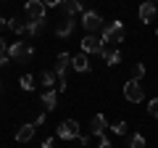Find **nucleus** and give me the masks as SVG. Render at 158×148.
Returning a JSON list of instances; mask_svg holds the SVG:
<instances>
[{"mask_svg":"<svg viewBox=\"0 0 158 148\" xmlns=\"http://www.w3.org/2000/svg\"><path fill=\"white\" fill-rule=\"evenodd\" d=\"M100 56L106 58V63H108V66H116V63L121 61V50H116L113 45H106V48H103V53H100Z\"/></svg>","mask_w":158,"mask_h":148,"instance_id":"9b49d317","label":"nucleus"},{"mask_svg":"<svg viewBox=\"0 0 158 148\" xmlns=\"http://www.w3.org/2000/svg\"><path fill=\"white\" fill-rule=\"evenodd\" d=\"M61 11L66 13V19H74L77 13H85V11H82V3H79V0H66V3H61Z\"/></svg>","mask_w":158,"mask_h":148,"instance_id":"9d476101","label":"nucleus"},{"mask_svg":"<svg viewBox=\"0 0 158 148\" xmlns=\"http://www.w3.org/2000/svg\"><path fill=\"white\" fill-rule=\"evenodd\" d=\"M34 130H37L34 124H24V127H19V132H16V140H19V143H29V140L34 137Z\"/></svg>","mask_w":158,"mask_h":148,"instance_id":"2eb2a0df","label":"nucleus"},{"mask_svg":"<svg viewBox=\"0 0 158 148\" xmlns=\"http://www.w3.org/2000/svg\"><path fill=\"white\" fill-rule=\"evenodd\" d=\"M156 11H158L156 3H142V6H140V21L142 24H150L153 16H156Z\"/></svg>","mask_w":158,"mask_h":148,"instance_id":"f8f14e48","label":"nucleus"},{"mask_svg":"<svg viewBox=\"0 0 158 148\" xmlns=\"http://www.w3.org/2000/svg\"><path fill=\"white\" fill-rule=\"evenodd\" d=\"M0 53H8V48H6V40L0 37Z\"/></svg>","mask_w":158,"mask_h":148,"instance_id":"c85d7f7f","label":"nucleus"},{"mask_svg":"<svg viewBox=\"0 0 158 148\" xmlns=\"http://www.w3.org/2000/svg\"><path fill=\"white\" fill-rule=\"evenodd\" d=\"M27 16L29 21H45V13H48V6L42 0H27Z\"/></svg>","mask_w":158,"mask_h":148,"instance_id":"20e7f679","label":"nucleus"},{"mask_svg":"<svg viewBox=\"0 0 158 148\" xmlns=\"http://www.w3.org/2000/svg\"><path fill=\"white\" fill-rule=\"evenodd\" d=\"M106 127H108L106 116H103V114H95V116H92V122H90V135L103 137V135H106Z\"/></svg>","mask_w":158,"mask_h":148,"instance_id":"1a4fd4ad","label":"nucleus"},{"mask_svg":"<svg viewBox=\"0 0 158 148\" xmlns=\"http://www.w3.org/2000/svg\"><path fill=\"white\" fill-rule=\"evenodd\" d=\"M6 24H8V21H6V19H3V16H0V29H3V27H6Z\"/></svg>","mask_w":158,"mask_h":148,"instance_id":"c756f323","label":"nucleus"},{"mask_svg":"<svg viewBox=\"0 0 158 148\" xmlns=\"http://www.w3.org/2000/svg\"><path fill=\"white\" fill-rule=\"evenodd\" d=\"M113 135H127V122H116V124H111Z\"/></svg>","mask_w":158,"mask_h":148,"instance_id":"5701e85b","label":"nucleus"},{"mask_svg":"<svg viewBox=\"0 0 158 148\" xmlns=\"http://www.w3.org/2000/svg\"><path fill=\"white\" fill-rule=\"evenodd\" d=\"M124 98H127V101H132V103H140L142 98H145V90H142L140 82L129 80V82L124 85Z\"/></svg>","mask_w":158,"mask_h":148,"instance_id":"423d86ee","label":"nucleus"},{"mask_svg":"<svg viewBox=\"0 0 158 148\" xmlns=\"http://www.w3.org/2000/svg\"><path fill=\"white\" fill-rule=\"evenodd\" d=\"M127 148H145V137L135 132V135H132L129 140H127Z\"/></svg>","mask_w":158,"mask_h":148,"instance_id":"aec40b11","label":"nucleus"},{"mask_svg":"<svg viewBox=\"0 0 158 148\" xmlns=\"http://www.w3.org/2000/svg\"><path fill=\"white\" fill-rule=\"evenodd\" d=\"M8 56H11V61L24 63V61H29L34 56V48L27 45V42H13V45H8Z\"/></svg>","mask_w":158,"mask_h":148,"instance_id":"f03ea898","label":"nucleus"},{"mask_svg":"<svg viewBox=\"0 0 158 148\" xmlns=\"http://www.w3.org/2000/svg\"><path fill=\"white\" fill-rule=\"evenodd\" d=\"M98 148H113V146H111V140L103 135V137H100V143H98Z\"/></svg>","mask_w":158,"mask_h":148,"instance_id":"393cba45","label":"nucleus"},{"mask_svg":"<svg viewBox=\"0 0 158 148\" xmlns=\"http://www.w3.org/2000/svg\"><path fill=\"white\" fill-rule=\"evenodd\" d=\"M40 82L45 85V90H56V72H42L40 74Z\"/></svg>","mask_w":158,"mask_h":148,"instance_id":"f3484780","label":"nucleus"},{"mask_svg":"<svg viewBox=\"0 0 158 148\" xmlns=\"http://www.w3.org/2000/svg\"><path fill=\"white\" fill-rule=\"evenodd\" d=\"M40 101H42V106H45L48 111H53V108L58 106V90H45Z\"/></svg>","mask_w":158,"mask_h":148,"instance_id":"ddd939ff","label":"nucleus"},{"mask_svg":"<svg viewBox=\"0 0 158 148\" xmlns=\"http://www.w3.org/2000/svg\"><path fill=\"white\" fill-rule=\"evenodd\" d=\"M100 40H103V45H113V48H116L118 42L124 40V24H121V21H111L106 29H103Z\"/></svg>","mask_w":158,"mask_h":148,"instance_id":"f257e3e1","label":"nucleus"},{"mask_svg":"<svg viewBox=\"0 0 158 148\" xmlns=\"http://www.w3.org/2000/svg\"><path fill=\"white\" fill-rule=\"evenodd\" d=\"M8 29H11L13 34H27V24L19 21V19H8Z\"/></svg>","mask_w":158,"mask_h":148,"instance_id":"a211bd4d","label":"nucleus"},{"mask_svg":"<svg viewBox=\"0 0 158 148\" xmlns=\"http://www.w3.org/2000/svg\"><path fill=\"white\" fill-rule=\"evenodd\" d=\"M42 27H45V21H27V37H37Z\"/></svg>","mask_w":158,"mask_h":148,"instance_id":"6ab92c4d","label":"nucleus"},{"mask_svg":"<svg viewBox=\"0 0 158 148\" xmlns=\"http://www.w3.org/2000/svg\"><path fill=\"white\" fill-rule=\"evenodd\" d=\"M71 66L77 69L79 74H85L87 69H90V56H85V53H79V56H74V61H71Z\"/></svg>","mask_w":158,"mask_h":148,"instance_id":"dca6fc26","label":"nucleus"},{"mask_svg":"<svg viewBox=\"0 0 158 148\" xmlns=\"http://www.w3.org/2000/svg\"><path fill=\"white\" fill-rule=\"evenodd\" d=\"M79 24L85 27L87 34H92V32H98V29H103V16H100V13H95V11H85Z\"/></svg>","mask_w":158,"mask_h":148,"instance_id":"39448f33","label":"nucleus"},{"mask_svg":"<svg viewBox=\"0 0 158 148\" xmlns=\"http://www.w3.org/2000/svg\"><path fill=\"white\" fill-rule=\"evenodd\" d=\"M71 61H74V56H69V53H58V58H56V77H58V80H66V69L71 66Z\"/></svg>","mask_w":158,"mask_h":148,"instance_id":"6e6552de","label":"nucleus"},{"mask_svg":"<svg viewBox=\"0 0 158 148\" xmlns=\"http://www.w3.org/2000/svg\"><path fill=\"white\" fill-rule=\"evenodd\" d=\"M79 122L77 119H66L61 127L56 130V137H61V140H79Z\"/></svg>","mask_w":158,"mask_h":148,"instance_id":"7ed1b4c3","label":"nucleus"},{"mask_svg":"<svg viewBox=\"0 0 158 148\" xmlns=\"http://www.w3.org/2000/svg\"><path fill=\"white\" fill-rule=\"evenodd\" d=\"M71 32H74V19H63V21L56 24V34L58 37H69Z\"/></svg>","mask_w":158,"mask_h":148,"instance_id":"4468645a","label":"nucleus"},{"mask_svg":"<svg viewBox=\"0 0 158 148\" xmlns=\"http://www.w3.org/2000/svg\"><path fill=\"white\" fill-rule=\"evenodd\" d=\"M142 77H145V66H142V63H132V80L140 82Z\"/></svg>","mask_w":158,"mask_h":148,"instance_id":"4be33fe9","label":"nucleus"},{"mask_svg":"<svg viewBox=\"0 0 158 148\" xmlns=\"http://www.w3.org/2000/svg\"><path fill=\"white\" fill-rule=\"evenodd\" d=\"M8 63H11V56L8 53H0V66H8Z\"/></svg>","mask_w":158,"mask_h":148,"instance_id":"a878e982","label":"nucleus"},{"mask_svg":"<svg viewBox=\"0 0 158 148\" xmlns=\"http://www.w3.org/2000/svg\"><path fill=\"white\" fill-rule=\"evenodd\" d=\"M156 34H158V29H156Z\"/></svg>","mask_w":158,"mask_h":148,"instance_id":"7c9ffc66","label":"nucleus"},{"mask_svg":"<svg viewBox=\"0 0 158 148\" xmlns=\"http://www.w3.org/2000/svg\"><path fill=\"white\" fill-rule=\"evenodd\" d=\"M148 111H150V114H153V116L158 119V98H153V101L148 103Z\"/></svg>","mask_w":158,"mask_h":148,"instance_id":"b1692460","label":"nucleus"},{"mask_svg":"<svg viewBox=\"0 0 158 148\" xmlns=\"http://www.w3.org/2000/svg\"><path fill=\"white\" fill-rule=\"evenodd\" d=\"M19 85H21V90H34V77H32V74H24V77H21V80H19Z\"/></svg>","mask_w":158,"mask_h":148,"instance_id":"412c9836","label":"nucleus"},{"mask_svg":"<svg viewBox=\"0 0 158 148\" xmlns=\"http://www.w3.org/2000/svg\"><path fill=\"white\" fill-rule=\"evenodd\" d=\"M45 122H48V114H40L37 119H34V127H40V124H45Z\"/></svg>","mask_w":158,"mask_h":148,"instance_id":"bb28decb","label":"nucleus"},{"mask_svg":"<svg viewBox=\"0 0 158 148\" xmlns=\"http://www.w3.org/2000/svg\"><path fill=\"white\" fill-rule=\"evenodd\" d=\"M56 146V140H53V137H48V140H42V148H53Z\"/></svg>","mask_w":158,"mask_h":148,"instance_id":"cd10ccee","label":"nucleus"},{"mask_svg":"<svg viewBox=\"0 0 158 148\" xmlns=\"http://www.w3.org/2000/svg\"><path fill=\"white\" fill-rule=\"evenodd\" d=\"M103 40L100 37H95V34H87L85 40H82V53L85 56H90V53H103Z\"/></svg>","mask_w":158,"mask_h":148,"instance_id":"0eeeda50","label":"nucleus"}]
</instances>
